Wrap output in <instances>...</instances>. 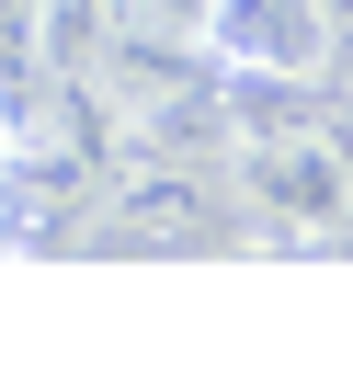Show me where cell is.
<instances>
[{"label": "cell", "mask_w": 353, "mask_h": 365, "mask_svg": "<svg viewBox=\"0 0 353 365\" xmlns=\"http://www.w3.org/2000/svg\"><path fill=\"white\" fill-rule=\"evenodd\" d=\"M102 46H194L205 57V0H91Z\"/></svg>", "instance_id": "277c9868"}, {"label": "cell", "mask_w": 353, "mask_h": 365, "mask_svg": "<svg viewBox=\"0 0 353 365\" xmlns=\"http://www.w3.org/2000/svg\"><path fill=\"white\" fill-rule=\"evenodd\" d=\"M330 11V80H353V0H319Z\"/></svg>", "instance_id": "8992f818"}, {"label": "cell", "mask_w": 353, "mask_h": 365, "mask_svg": "<svg viewBox=\"0 0 353 365\" xmlns=\"http://www.w3.org/2000/svg\"><path fill=\"white\" fill-rule=\"evenodd\" d=\"M91 217H102V240H137V251H216L228 240L216 160H182V148H125Z\"/></svg>", "instance_id": "7a4b0ae2"}, {"label": "cell", "mask_w": 353, "mask_h": 365, "mask_svg": "<svg viewBox=\"0 0 353 365\" xmlns=\"http://www.w3.org/2000/svg\"><path fill=\"white\" fill-rule=\"evenodd\" d=\"M46 11H57V0H0V57H11L23 80H34V46H46Z\"/></svg>", "instance_id": "5b68a950"}, {"label": "cell", "mask_w": 353, "mask_h": 365, "mask_svg": "<svg viewBox=\"0 0 353 365\" xmlns=\"http://www.w3.org/2000/svg\"><path fill=\"white\" fill-rule=\"evenodd\" d=\"M205 57H216L228 80L330 68V11H319V0H205Z\"/></svg>", "instance_id": "3957f363"}, {"label": "cell", "mask_w": 353, "mask_h": 365, "mask_svg": "<svg viewBox=\"0 0 353 365\" xmlns=\"http://www.w3.org/2000/svg\"><path fill=\"white\" fill-rule=\"evenodd\" d=\"M228 182L262 228L285 240H342L353 228V80L296 68V80H228Z\"/></svg>", "instance_id": "6da1fadb"}, {"label": "cell", "mask_w": 353, "mask_h": 365, "mask_svg": "<svg viewBox=\"0 0 353 365\" xmlns=\"http://www.w3.org/2000/svg\"><path fill=\"white\" fill-rule=\"evenodd\" d=\"M11 137H23V125H11V91H0V182H11Z\"/></svg>", "instance_id": "52a82bcc"}]
</instances>
